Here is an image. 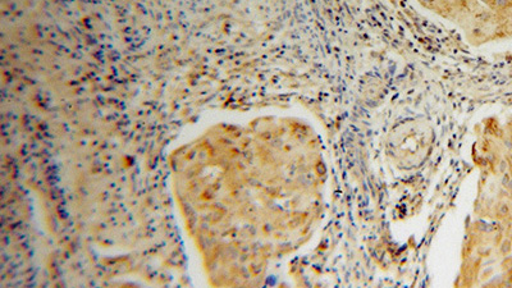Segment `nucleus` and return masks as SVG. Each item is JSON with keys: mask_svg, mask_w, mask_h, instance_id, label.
Returning <instances> with one entry per match:
<instances>
[{"mask_svg": "<svg viewBox=\"0 0 512 288\" xmlns=\"http://www.w3.org/2000/svg\"><path fill=\"white\" fill-rule=\"evenodd\" d=\"M443 16L464 22L489 39L512 36V0H419Z\"/></svg>", "mask_w": 512, "mask_h": 288, "instance_id": "obj_1", "label": "nucleus"}]
</instances>
